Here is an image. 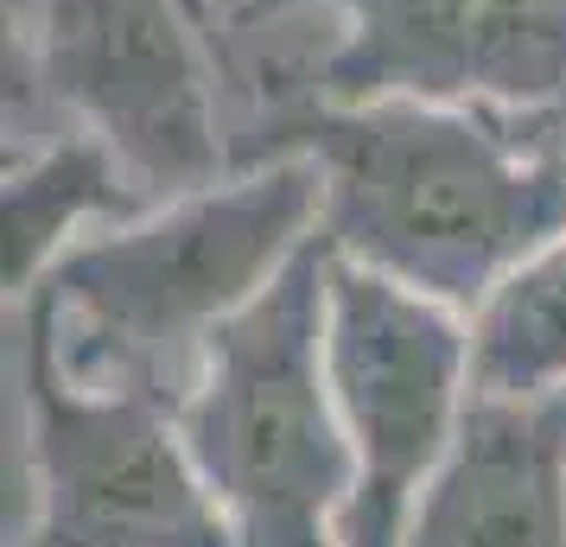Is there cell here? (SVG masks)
<instances>
[{"label": "cell", "instance_id": "6da1fadb", "mask_svg": "<svg viewBox=\"0 0 566 547\" xmlns=\"http://www.w3.org/2000/svg\"><path fill=\"white\" fill-rule=\"evenodd\" d=\"M281 154L318 166L332 255L464 318L566 230V108L274 90L255 128L235 134V166Z\"/></svg>", "mask_w": 566, "mask_h": 547}, {"label": "cell", "instance_id": "7a4b0ae2", "mask_svg": "<svg viewBox=\"0 0 566 547\" xmlns=\"http://www.w3.org/2000/svg\"><path fill=\"white\" fill-rule=\"evenodd\" d=\"M318 204L312 159L235 166L71 242L27 299H7V318L64 382L179 408L210 338L318 235Z\"/></svg>", "mask_w": 566, "mask_h": 547}, {"label": "cell", "instance_id": "3957f363", "mask_svg": "<svg viewBox=\"0 0 566 547\" xmlns=\"http://www.w3.org/2000/svg\"><path fill=\"white\" fill-rule=\"evenodd\" d=\"M325 293L332 249L312 235L210 338L198 382L172 408L235 547H337L357 465L325 364Z\"/></svg>", "mask_w": 566, "mask_h": 547}, {"label": "cell", "instance_id": "277c9868", "mask_svg": "<svg viewBox=\"0 0 566 547\" xmlns=\"http://www.w3.org/2000/svg\"><path fill=\"white\" fill-rule=\"evenodd\" d=\"M7 338V547H235L172 408L64 382L13 318Z\"/></svg>", "mask_w": 566, "mask_h": 547}, {"label": "cell", "instance_id": "5b68a950", "mask_svg": "<svg viewBox=\"0 0 566 547\" xmlns=\"http://www.w3.org/2000/svg\"><path fill=\"white\" fill-rule=\"evenodd\" d=\"M325 364L357 465L337 547H401L413 503L446 465L478 395L471 318L332 255Z\"/></svg>", "mask_w": 566, "mask_h": 547}, {"label": "cell", "instance_id": "8992f818", "mask_svg": "<svg viewBox=\"0 0 566 547\" xmlns=\"http://www.w3.org/2000/svg\"><path fill=\"white\" fill-rule=\"evenodd\" d=\"M32 90L96 134L147 204L235 172L217 122L210 39L185 0H27Z\"/></svg>", "mask_w": 566, "mask_h": 547}, {"label": "cell", "instance_id": "52a82bcc", "mask_svg": "<svg viewBox=\"0 0 566 547\" xmlns=\"http://www.w3.org/2000/svg\"><path fill=\"white\" fill-rule=\"evenodd\" d=\"M332 7V52L281 90L325 103L566 108V0H249V20Z\"/></svg>", "mask_w": 566, "mask_h": 547}, {"label": "cell", "instance_id": "ba28073f", "mask_svg": "<svg viewBox=\"0 0 566 547\" xmlns=\"http://www.w3.org/2000/svg\"><path fill=\"white\" fill-rule=\"evenodd\" d=\"M401 547H566V389H478Z\"/></svg>", "mask_w": 566, "mask_h": 547}, {"label": "cell", "instance_id": "9c48e42d", "mask_svg": "<svg viewBox=\"0 0 566 547\" xmlns=\"http://www.w3.org/2000/svg\"><path fill=\"white\" fill-rule=\"evenodd\" d=\"M134 210H147V198L134 191L122 159L83 128L45 134L39 147L7 159V191H0V281H7V299H27L71 242H83L103 223H122Z\"/></svg>", "mask_w": 566, "mask_h": 547}, {"label": "cell", "instance_id": "30bf717a", "mask_svg": "<svg viewBox=\"0 0 566 547\" xmlns=\"http://www.w3.org/2000/svg\"><path fill=\"white\" fill-rule=\"evenodd\" d=\"M471 376L490 395L566 389V230L471 313Z\"/></svg>", "mask_w": 566, "mask_h": 547}, {"label": "cell", "instance_id": "8fae6325", "mask_svg": "<svg viewBox=\"0 0 566 547\" xmlns=\"http://www.w3.org/2000/svg\"><path fill=\"white\" fill-rule=\"evenodd\" d=\"M185 7H191V13H198L205 27H217V0H185Z\"/></svg>", "mask_w": 566, "mask_h": 547}]
</instances>
